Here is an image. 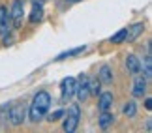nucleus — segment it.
I'll use <instances>...</instances> for the list:
<instances>
[{
    "instance_id": "obj_22",
    "label": "nucleus",
    "mask_w": 152,
    "mask_h": 133,
    "mask_svg": "<svg viewBox=\"0 0 152 133\" xmlns=\"http://www.w3.org/2000/svg\"><path fill=\"white\" fill-rule=\"evenodd\" d=\"M145 109H147V111H152V100L150 97H145Z\"/></svg>"
},
{
    "instance_id": "obj_18",
    "label": "nucleus",
    "mask_w": 152,
    "mask_h": 133,
    "mask_svg": "<svg viewBox=\"0 0 152 133\" xmlns=\"http://www.w3.org/2000/svg\"><path fill=\"white\" fill-rule=\"evenodd\" d=\"M126 36H128V28H122V30H118L116 34H113L109 39V43L113 45H120V43H126Z\"/></svg>"
},
{
    "instance_id": "obj_10",
    "label": "nucleus",
    "mask_w": 152,
    "mask_h": 133,
    "mask_svg": "<svg viewBox=\"0 0 152 133\" xmlns=\"http://www.w3.org/2000/svg\"><path fill=\"white\" fill-rule=\"evenodd\" d=\"M98 79L102 81V84H111L115 81V75H113V69H111L109 64H103L98 69Z\"/></svg>"
},
{
    "instance_id": "obj_3",
    "label": "nucleus",
    "mask_w": 152,
    "mask_h": 133,
    "mask_svg": "<svg viewBox=\"0 0 152 133\" xmlns=\"http://www.w3.org/2000/svg\"><path fill=\"white\" fill-rule=\"evenodd\" d=\"M25 0H11L10 6V25H13V30H19L25 21Z\"/></svg>"
},
{
    "instance_id": "obj_17",
    "label": "nucleus",
    "mask_w": 152,
    "mask_h": 133,
    "mask_svg": "<svg viewBox=\"0 0 152 133\" xmlns=\"http://www.w3.org/2000/svg\"><path fill=\"white\" fill-rule=\"evenodd\" d=\"M122 114H124L126 118H133L137 114V103L135 100H130L124 103V107H122Z\"/></svg>"
},
{
    "instance_id": "obj_25",
    "label": "nucleus",
    "mask_w": 152,
    "mask_h": 133,
    "mask_svg": "<svg viewBox=\"0 0 152 133\" xmlns=\"http://www.w3.org/2000/svg\"><path fill=\"white\" fill-rule=\"evenodd\" d=\"M68 4H79V2H83V0H66Z\"/></svg>"
},
{
    "instance_id": "obj_19",
    "label": "nucleus",
    "mask_w": 152,
    "mask_h": 133,
    "mask_svg": "<svg viewBox=\"0 0 152 133\" xmlns=\"http://www.w3.org/2000/svg\"><path fill=\"white\" fill-rule=\"evenodd\" d=\"M88 84H90V96H100V92H102V81L94 77V79H90L88 81Z\"/></svg>"
},
{
    "instance_id": "obj_15",
    "label": "nucleus",
    "mask_w": 152,
    "mask_h": 133,
    "mask_svg": "<svg viewBox=\"0 0 152 133\" xmlns=\"http://www.w3.org/2000/svg\"><path fill=\"white\" fill-rule=\"evenodd\" d=\"M141 71H143V77L147 81L152 79V58H150V53L145 55V58L141 62Z\"/></svg>"
},
{
    "instance_id": "obj_9",
    "label": "nucleus",
    "mask_w": 152,
    "mask_h": 133,
    "mask_svg": "<svg viewBox=\"0 0 152 133\" xmlns=\"http://www.w3.org/2000/svg\"><path fill=\"white\" fill-rule=\"evenodd\" d=\"M126 69L130 75L141 73V58H137L135 55H126Z\"/></svg>"
},
{
    "instance_id": "obj_1",
    "label": "nucleus",
    "mask_w": 152,
    "mask_h": 133,
    "mask_svg": "<svg viewBox=\"0 0 152 133\" xmlns=\"http://www.w3.org/2000/svg\"><path fill=\"white\" fill-rule=\"evenodd\" d=\"M51 101H53V97L47 90H39V92L34 94L32 103H30V107H28V114H26V116L30 118V122L38 124L47 116V113L51 109Z\"/></svg>"
},
{
    "instance_id": "obj_12",
    "label": "nucleus",
    "mask_w": 152,
    "mask_h": 133,
    "mask_svg": "<svg viewBox=\"0 0 152 133\" xmlns=\"http://www.w3.org/2000/svg\"><path fill=\"white\" fill-rule=\"evenodd\" d=\"M43 6H38V4H32V9L30 13H28V21L32 23V25H38V23L43 21Z\"/></svg>"
},
{
    "instance_id": "obj_8",
    "label": "nucleus",
    "mask_w": 152,
    "mask_h": 133,
    "mask_svg": "<svg viewBox=\"0 0 152 133\" xmlns=\"http://www.w3.org/2000/svg\"><path fill=\"white\" fill-rule=\"evenodd\" d=\"M113 101H115L113 92H100V96H98V109H100V113L102 111H111Z\"/></svg>"
},
{
    "instance_id": "obj_13",
    "label": "nucleus",
    "mask_w": 152,
    "mask_h": 133,
    "mask_svg": "<svg viewBox=\"0 0 152 133\" xmlns=\"http://www.w3.org/2000/svg\"><path fill=\"white\" fill-rule=\"evenodd\" d=\"M6 30H10V9H8V6H0V36L6 32Z\"/></svg>"
},
{
    "instance_id": "obj_20",
    "label": "nucleus",
    "mask_w": 152,
    "mask_h": 133,
    "mask_svg": "<svg viewBox=\"0 0 152 133\" xmlns=\"http://www.w3.org/2000/svg\"><path fill=\"white\" fill-rule=\"evenodd\" d=\"M64 114H66V109H56V111H53L51 114H47L45 118H47L49 122H58V120H60Z\"/></svg>"
},
{
    "instance_id": "obj_11",
    "label": "nucleus",
    "mask_w": 152,
    "mask_h": 133,
    "mask_svg": "<svg viewBox=\"0 0 152 133\" xmlns=\"http://www.w3.org/2000/svg\"><path fill=\"white\" fill-rule=\"evenodd\" d=\"M145 32V23H135L128 28V36H126V43H133L135 39Z\"/></svg>"
},
{
    "instance_id": "obj_16",
    "label": "nucleus",
    "mask_w": 152,
    "mask_h": 133,
    "mask_svg": "<svg viewBox=\"0 0 152 133\" xmlns=\"http://www.w3.org/2000/svg\"><path fill=\"white\" fill-rule=\"evenodd\" d=\"M86 51V45H79V47L75 49H69V51H64L56 56V60H66V58H72V56H77V55H83Z\"/></svg>"
},
{
    "instance_id": "obj_4",
    "label": "nucleus",
    "mask_w": 152,
    "mask_h": 133,
    "mask_svg": "<svg viewBox=\"0 0 152 133\" xmlns=\"http://www.w3.org/2000/svg\"><path fill=\"white\" fill-rule=\"evenodd\" d=\"M26 114H28V109L25 103H15V105H10V111H8V118L11 126H23L26 120Z\"/></svg>"
},
{
    "instance_id": "obj_6",
    "label": "nucleus",
    "mask_w": 152,
    "mask_h": 133,
    "mask_svg": "<svg viewBox=\"0 0 152 133\" xmlns=\"http://www.w3.org/2000/svg\"><path fill=\"white\" fill-rule=\"evenodd\" d=\"M75 84H77V79L75 77H64L60 83V100L62 101H69L75 96Z\"/></svg>"
},
{
    "instance_id": "obj_24",
    "label": "nucleus",
    "mask_w": 152,
    "mask_h": 133,
    "mask_svg": "<svg viewBox=\"0 0 152 133\" xmlns=\"http://www.w3.org/2000/svg\"><path fill=\"white\" fill-rule=\"evenodd\" d=\"M32 4H38V6H43L45 4V0H30Z\"/></svg>"
},
{
    "instance_id": "obj_23",
    "label": "nucleus",
    "mask_w": 152,
    "mask_h": 133,
    "mask_svg": "<svg viewBox=\"0 0 152 133\" xmlns=\"http://www.w3.org/2000/svg\"><path fill=\"white\" fill-rule=\"evenodd\" d=\"M145 128H147V131H150V129H152V120H150V118L147 120V124H145Z\"/></svg>"
},
{
    "instance_id": "obj_21",
    "label": "nucleus",
    "mask_w": 152,
    "mask_h": 133,
    "mask_svg": "<svg viewBox=\"0 0 152 133\" xmlns=\"http://www.w3.org/2000/svg\"><path fill=\"white\" fill-rule=\"evenodd\" d=\"M10 105H11V103H6V105H2V107H0V120H6V118H8Z\"/></svg>"
},
{
    "instance_id": "obj_7",
    "label": "nucleus",
    "mask_w": 152,
    "mask_h": 133,
    "mask_svg": "<svg viewBox=\"0 0 152 133\" xmlns=\"http://www.w3.org/2000/svg\"><path fill=\"white\" fill-rule=\"evenodd\" d=\"M133 86H132V96L133 97H143L147 94V86H148V81L143 77V75H133Z\"/></svg>"
},
{
    "instance_id": "obj_14",
    "label": "nucleus",
    "mask_w": 152,
    "mask_h": 133,
    "mask_svg": "<svg viewBox=\"0 0 152 133\" xmlns=\"http://www.w3.org/2000/svg\"><path fill=\"white\" fill-rule=\"evenodd\" d=\"M113 122H115V114L111 111H102L100 118H98V126H100L102 129H107Z\"/></svg>"
},
{
    "instance_id": "obj_5",
    "label": "nucleus",
    "mask_w": 152,
    "mask_h": 133,
    "mask_svg": "<svg viewBox=\"0 0 152 133\" xmlns=\"http://www.w3.org/2000/svg\"><path fill=\"white\" fill-rule=\"evenodd\" d=\"M90 77L86 73H81L79 79H77V84H75V96H77V100L81 103H85L86 100H88L90 96V84H88Z\"/></svg>"
},
{
    "instance_id": "obj_2",
    "label": "nucleus",
    "mask_w": 152,
    "mask_h": 133,
    "mask_svg": "<svg viewBox=\"0 0 152 133\" xmlns=\"http://www.w3.org/2000/svg\"><path fill=\"white\" fill-rule=\"evenodd\" d=\"M64 122H62V129L66 133H73L75 129L79 128V122H81V107L77 103H73L72 107L68 109V113L64 114Z\"/></svg>"
}]
</instances>
